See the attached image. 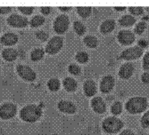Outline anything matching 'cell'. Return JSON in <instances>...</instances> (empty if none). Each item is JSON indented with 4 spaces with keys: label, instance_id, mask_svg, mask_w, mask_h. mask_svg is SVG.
<instances>
[{
    "label": "cell",
    "instance_id": "obj_1",
    "mask_svg": "<svg viewBox=\"0 0 149 135\" xmlns=\"http://www.w3.org/2000/svg\"><path fill=\"white\" fill-rule=\"evenodd\" d=\"M42 116V110L35 104L27 105L20 112L21 118L28 123H34Z\"/></svg>",
    "mask_w": 149,
    "mask_h": 135
},
{
    "label": "cell",
    "instance_id": "obj_2",
    "mask_svg": "<svg viewBox=\"0 0 149 135\" xmlns=\"http://www.w3.org/2000/svg\"><path fill=\"white\" fill-rule=\"evenodd\" d=\"M126 110L130 114H139L147 107V100L145 97H132L126 102Z\"/></svg>",
    "mask_w": 149,
    "mask_h": 135
},
{
    "label": "cell",
    "instance_id": "obj_3",
    "mask_svg": "<svg viewBox=\"0 0 149 135\" xmlns=\"http://www.w3.org/2000/svg\"><path fill=\"white\" fill-rule=\"evenodd\" d=\"M102 127L107 133H116L123 127V123L115 116H109L103 121Z\"/></svg>",
    "mask_w": 149,
    "mask_h": 135
},
{
    "label": "cell",
    "instance_id": "obj_4",
    "mask_svg": "<svg viewBox=\"0 0 149 135\" xmlns=\"http://www.w3.org/2000/svg\"><path fill=\"white\" fill-rule=\"evenodd\" d=\"M69 18L66 15H59L54 21V30L58 34H63L69 28Z\"/></svg>",
    "mask_w": 149,
    "mask_h": 135
},
{
    "label": "cell",
    "instance_id": "obj_5",
    "mask_svg": "<svg viewBox=\"0 0 149 135\" xmlns=\"http://www.w3.org/2000/svg\"><path fill=\"white\" fill-rule=\"evenodd\" d=\"M143 53L142 48L139 46H132L130 48H127L124 50L120 54V58L126 60V61H133V60H137L139 57H141Z\"/></svg>",
    "mask_w": 149,
    "mask_h": 135
},
{
    "label": "cell",
    "instance_id": "obj_6",
    "mask_svg": "<svg viewBox=\"0 0 149 135\" xmlns=\"http://www.w3.org/2000/svg\"><path fill=\"white\" fill-rule=\"evenodd\" d=\"M63 45V40L61 37H54L46 46V51L49 54H55L58 52Z\"/></svg>",
    "mask_w": 149,
    "mask_h": 135
},
{
    "label": "cell",
    "instance_id": "obj_7",
    "mask_svg": "<svg viewBox=\"0 0 149 135\" xmlns=\"http://www.w3.org/2000/svg\"><path fill=\"white\" fill-rule=\"evenodd\" d=\"M16 111L17 107L13 103H5L0 107V117L3 119H10L15 116Z\"/></svg>",
    "mask_w": 149,
    "mask_h": 135
},
{
    "label": "cell",
    "instance_id": "obj_8",
    "mask_svg": "<svg viewBox=\"0 0 149 135\" xmlns=\"http://www.w3.org/2000/svg\"><path fill=\"white\" fill-rule=\"evenodd\" d=\"M17 73L19 76L26 81H33L36 78V73L31 68L26 65H18Z\"/></svg>",
    "mask_w": 149,
    "mask_h": 135
},
{
    "label": "cell",
    "instance_id": "obj_9",
    "mask_svg": "<svg viewBox=\"0 0 149 135\" xmlns=\"http://www.w3.org/2000/svg\"><path fill=\"white\" fill-rule=\"evenodd\" d=\"M7 22L10 26L15 27V28H24L28 24V20L26 17L21 16L16 13H13L11 16L8 17Z\"/></svg>",
    "mask_w": 149,
    "mask_h": 135
},
{
    "label": "cell",
    "instance_id": "obj_10",
    "mask_svg": "<svg viewBox=\"0 0 149 135\" xmlns=\"http://www.w3.org/2000/svg\"><path fill=\"white\" fill-rule=\"evenodd\" d=\"M118 40L120 44L124 45H131L135 41V36L130 30H121L118 34Z\"/></svg>",
    "mask_w": 149,
    "mask_h": 135
},
{
    "label": "cell",
    "instance_id": "obj_11",
    "mask_svg": "<svg viewBox=\"0 0 149 135\" xmlns=\"http://www.w3.org/2000/svg\"><path fill=\"white\" fill-rule=\"evenodd\" d=\"M114 86V78L110 76L107 75L103 77L101 84H100V90L103 93H108L110 92Z\"/></svg>",
    "mask_w": 149,
    "mask_h": 135
},
{
    "label": "cell",
    "instance_id": "obj_12",
    "mask_svg": "<svg viewBox=\"0 0 149 135\" xmlns=\"http://www.w3.org/2000/svg\"><path fill=\"white\" fill-rule=\"evenodd\" d=\"M134 72V65L131 62H126L120 68L119 76L123 79H129Z\"/></svg>",
    "mask_w": 149,
    "mask_h": 135
},
{
    "label": "cell",
    "instance_id": "obj_13",
    "mask_svg": "<svg viewBox=\"0 0 149 135\" xmlns=\"http://www.w3.org/2000/svg\"><path fill=\"white\" fill-rule=\"evenodd\" d=\"M58 110L61 112L67 114H73L76 111V106L69 101H60L57 104Z\"/></svg>",
    "mask_w": 149,
    "mask_h": 135
},
{
    "label": "cell",
    "instance_id": "obj_14",
    "mask_svg": "<svg viewBox=\"0 0 149 135\" xmlns=\"http://www.w3.org/2000/svg\"><path fill=\"white\" fill-rule=\"evenodd\" d=\"M91 107L95 112L98 114H103L106 110V105L101 97H95L91 101Z\"/></svg>",
    "mask_w": 149,
    "mask_h": 135
},
{
    "label": "cell",
    "instance_id": "obj_15",
    "mask_svg": "<svg viewBox=\"0 0 149 135\" xmlns=\"http://www.w3.org/2000/svg\"><path fill=\"white\" fill-rule=\"evenodd\" d=\"M83 90L88 97L94 96L97 92V85L93 80H87L83 85Z\"/></svg>",
    "mask_w": 149,
    "mask_h": 135
},
{
    "label": "cell",
    "instance_id": "obj_16",
    "mask_svg": "<svg viewBox=\"0 0 149 135\" xmlns=\"http://www.w3.org/2000/svg\"><path fill=\"white\" fill-rule=\"evenodd\" d=\"M1 43L4 45H15L18 41V37L15 33H6L2 37H1Z\"/></svg>",
    "mask_w": 149,
    "mask_h": 135
},
{
    "label": "cell",
    "instance_id": "obj_17",
    "mask_svg": "<svg viewBox=\"0 0 149 135\" xmlns=\"http://www.w3.org/2000/svg\"><path fill=\"white\" fill-rule=\"evenodd\" d=\"M115 28V22L113 20H106L104 21L101 26H100V30L104 34H108L112 32Z\"/></svg>",
    "mask_w": 149,
    "mask_h": 135
},
{
    "label": "cell",
    "instance_id": "obj_18",
    "mask_svg": "<svg viewBox=\"0 0 149 135\" xmlns=\"http://www.w3.org/2000/svg\"><path fill=\"white\" fill-rule=\"evenodd\" d=\"M17 51L13 48H6L3 51L2 56L7 61H13L17 58Z\"/></svg>",
    "mask_w": 149,
    "mask_h": 135
},
{
    "label": "cell",
    "instance_id": "obj_19",
    "mask_svg": "<svg viewBox=\"0 0 149 135\" xmlns=\"http://www.w3.org/2000/svg\"><path fill=\"white\" fill-rule=\"evenodd\" d=\"M63 86L66 91L68 92H74L77 89L78 84L76 81L72 77H66L63 80Z\"/></svg>",
    "mask_w": 149,
    "mask_h": 135
},
{
    "label": "cell",
    "instance_id": "obj_20",
    "mask_svg": "<svg viewBox=\"0 0 149 135\" xmlns=\"http://www.w3.org/2000/svg\"><path fill=\"white\" fill-rule=\"evenodd\" d=\"M135 21H136V19L135 17H133L132 15H123L120 20H119V23L120 26H123V27H130L132 26Z\"/></svg>",
    "mask_w": 149,
    "mask_h": 135
},
{
    "label": "cell",
    "instance_id": "obj_21",
    "mask_svg": "<svg viewBox=\"0 0 149 135\" xmlns=\"http://www.w3.org/2000/svg\"><path fill=\"white\" fill-rule=\"evenodd\" d=\"M92 9L89 6H79L77 7V12L82 18H88L91 14Z\"/></svg>",
    "mask_w": 149,
    "mask_h": 135
},
{
    "label": "cell",
    "instance_id": "obj_22",
    "mask_svg": "<svg viewBox=\"0 0 149 135\" xmlns=\"http://www.w3.org/2000/svg\"><path fill=\"white\" fill-rule=\"evenodd\" d=\"M84 43L89 48H96L97 46L98 41L97 37H95L93 36H87L84 37Z\"/></svg>",
    "mask_w": 149,
    "mask_h": 135
},
{
    "label": "cell",
    "instance_id": "obj_23",
    "mask_svg": "<svg viewBox=\"0 0 149 135\" xmlns=\"http://www.w3.org/2000/svg\"><path fill=\"white\" fill-rule=\"evenodd\" d=\"M44 50L43 49H40V48H36L35 50H33L31 52V58L32 61H40L43 57H44Z\"/></svg>",
    "mask_w": 149,
    "mask_h": 135
},
{
    "label": "cell",
    "instance_id": "obj_24",
    "mask_svg": "<svg viewBox=\"0 0 149 135\" xmlns=\"http://www.w3.org/2000/svg\"><path fill=\"white\" fill-rule=\"evenodd\" d=\"M73 28H74L75 32L78 35H79V36L83 35L85 33V31H86V27H85V25L82 22H81V21H74V23H73Z\"/></svg>",
    "mask_w": 149,
    "mask_h": 135
},
{
    "label": "cell",
    "instance_id": "obj_25",
    "mask_svg": "<svg viewBox=\"0 0 149 135\" xmlns=\"http://www.w3.org/2000/svg\"><path fill=\"white\" fill-rule=\"evenodd\" d=\"M47 86H48L49 90L52 92L58 91L60 88V81L57 78H52L48 81Z\"/></svg>",
    "mask_w": 149,
    "mask_h": 135
},
{
    "label": "cell",
    "instance_id": "obj_26",
    "mask_svg": "<svg viewBox=\"0 0 149 135\" xmlns=\"http://www.w3.org/2000/svg\"><path fill=\"white\" fill-rule=\"evenodd\" d=\"M44 22H45L44 17L40 16V15H36L31 19V26L33 27V28H37V27H39V26H41L42 24H44Z\"/></svg>",
    "mask_w": 149,
    "mask_h": 135
},
{
    "label": "cell",
    "instance_id": "obj_27",
    "mask_svg": "<svg viewBox=\"0 0 149 135\" xmlns=\"http://www.w3.org/2000/svg\"><path fill=\"white\" fill-rule=\"evenodd\" d=\"M121 111H123V105H121L120 101H115L111 107V112L113 115L117 116V115H120Z\"/></svg>",
    "mask_w": 149,
    "mask_h": 135
},
{
    "label": "cell",
    "instance_id": "obj_28",
    "mask_svg": "<svg viewBox=\"0 0 149 135\" xmlns=\"http://www.w3.org/2000/svg\"><path fill=\"white\" fill-rule=\"evenodd\" d=\"M75 58H76V61H78L80 63H86L88 61V54L84 52H79L76 54Z\"/></svg>",
    "mask_w": 149,
    "mask_h": 135
},
{
    "label": "cell",
    "instance_id": "obj_29",
    "mask_svg": "<svg viewBox=\"0 0 149 135\" xmlns=\"http://www.w3.org/2000/svg\"><path fill=\"white\" fill-rule=\"evenodd\" d=\"M146 27V23H145L144 21L139 22V23L136 25V27H135V33L138 34V35H141V34L145 31Z\"/></svg>",
    "mask_w": 149,
    "mask_h": 135
},
{
    "label": "cell",
    "instance_id": "obj_30",
    "mask_svg": "<svg viewBox=\"0 0 149 135\" xmlns=\"http://www.w3.org/2000/svg\"><path fill=\"white\" fill-rule=\"evenodd\" d=\"M129 11L131 14L135 15V16H139V15H141L143 13V8L142 7H139V6H131L129 8Z\"/></svg>",
    "mask_w": 149,
    "mask_h": 135
},
{
    "label": "cell",
    "instance_id": "obj_31",
    "mask_svg": "<svg viewBox=\"0 0 149 135\" xmlns=\"http://www.w3.org/2000/svg\"><path fill=\"white\" fill-rule=\"evenodd\" d=\"M69 72L72 75H75V76H78L80 74L81 72V70H80V68L76 65V64H71L69 66Z\"/></svg>",
    "mask_w": 149,
    "mask_h": 135
},
{
    "label": "cell",
    "instance_id": "obj_32",
    "mask_svg": "<svg viewBox=\"0 0 149 135\" xmlns=\"http://www.w3.org/2000/svg\"><path fill=\"white\" fill-rule=\"evenodd\" d=\"M141 125L145 128H149V110L145 113L141 118Z\"/></svg>",
    "mask_w": 149,
    "mask_h": 135
},
{
    "label": "cell",
    "instance_id": "obj_33",
    "mask_svg": "<svg viewBox=\"0 0 149 135\" xmlns=\"http://www.w3.org/2000/svg\"><path fill=\"white\" fill-rule=\"evenodd\" d=\"M36 37L38 40H40V41H46V40H47V38H48V34L43 30H38L36 33Z\"/></svg>",
    "mask_w": 149,
    "mask_h": 135
},
{
    "label": "cell",
    "instance_id": "obj_34",
    "mask_svg": "<svg viewBox=\"0 0 149 135\" xmlns=\"http://www.w3.org/2000/svg\"><path fill=\"white\" fill-rule=\"evenodd\" d=\"M143 69L146 71H149V51L146 53L143 59Z\"/></svg>",
    "mask_w": 149,
    "mask_h": 135
},
{
    "label": "cell",
    "instance_id": "obj_35",
    "mask_svg": "<svg viewBox=\"0 0 149 135\" xmlns=\"http://www.w3.org/2000/svg\"><path fill=\"white\" fill-rule=\"evenodd\" d=\"M19 10L22 13H24L25 15H30V14H31V13H32L34 8L31 7V6H22V7H19Z\"/></svg>",
    "mask_w": 149,
    "mask_h": 135
},
{
    "label": "cell",
    "instance_id": "obj_36",
    "mask_svg": "<svg viewBox=\"0 0 149 135\" xmlns=\"http://www.w3.org/2000/svg\"><path fill=\"white\" fill-rule=\"evenodd\" d=\"M141 79L144 84H149V72H145L142 75Z\"/></svg>",
    "mask_w": 149,
    "mask_h": 135
},
{
    "label": "cell",
    "instance_id": "obj_37",
    "mask_svg": "<svg viewBox=\"0 0 149 135\" xmlns=\"http://www.w3.org/2000/svg\"><path fill=\"white\" fill-rule=\"evenodd\" d=\"M11 10H12V7L1 6V7H0V13H1V14H6V13L11 12Z\"/></svg>",
    "mask_w": 149,
    "mask_h": 135
},
{
    "label": "cell",
    "instance_id": "obj_38",
    "mask_svg": "<svg viewBox=\"0 0 149 135\" xmlns=\"http://www.w3.org/2000/svg\"><path fill=\"white\" fill-rule=\"evenodd\" d=\"M40 12H41L43 14L45 15H47L50 13L51 12V7H48V6H44V7H41L40 8Z\"/></svg>",
    "mask_w": 149,
    "mask_h": 135
},
{
    "label": "cell",
    "instance_id": "obj_39",
    "mask_svg": "<svg viewBox=\"0 0 149 135\" xmlns=\"http://www.w3.org/2000/svg\"><path fill=\"white\" fill-rule=\"evenodd\" d=\"M139 45L140 48H145V47H146L148 45V43L145 39H140L139 41Z\"/></svg>",
    "mask_w": 149,
    "mask_h": 135
},
{
    "label": "cell",
    "instance_id": "obj_40",
    "mask_svg": "<svg viewBox=\"0 0 149 135\" xmlns=\"http://www.w3.org/2000/svg\"><path fill=\"white\" fill-rule=\"evenodd\" d=\"M120 135H135V133L130 130H124L123 132H121Z\"/></svg>",
    "mask_w": 149,
    "mask_h": 135
},
{
    "label": "cell",
    "instance_id": "obj_41",
    "mask_svg": "<svg viewBox=\"0 0 149 135\" xmlns=\"http://www.w3.org/2000/svg\"><path fill=\"white\" fill-rule=\"evenodd\" d=\"M59 9L61 10V11H63V12H67V11H69L70 9H71V7H59Z\"/></svg>",
    "mask_w": 149,
    "mask_h": 135
},
{
    "label": "cell",
    "instance_id": "obj_42",
    "mask_svg": "<svg viewBox=\"0 0 149 135\" xmlns=\"http://www.w3.org/2000/svg\"><path fill=\"white\" fill-rule=\"evenodd\" d=\"M114 9H116L117 11H124L126 9V7H124V6L123 7H117L116 6V7H114Z\"/></svg>",
    "mask_w": 149,
    "mask_h": 135
},
{
    "label": "cell",
    "instance_id": "obj_43",
    "mask_svg": "<svg viewBox=\"0 0 149 135\" xmlns=\"http://www.w3.org/2000/svg\"></svg>",
    "mask_w": 149,
    "mask_h": 135
}]
</instances>
